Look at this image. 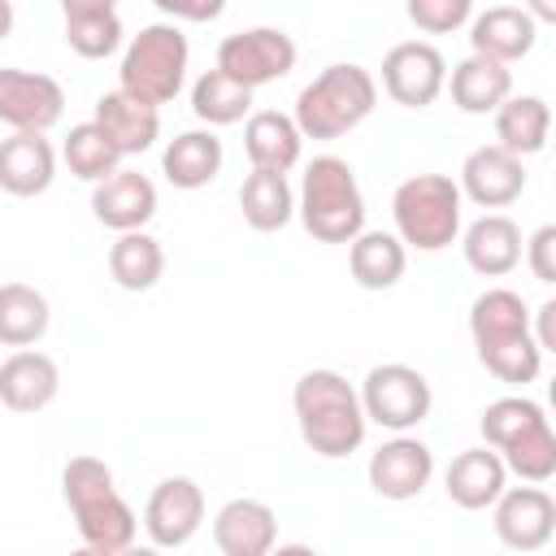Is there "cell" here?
<instances>
[{"mask_svg": "<svg viewBox=\"0 0 556 556\" xmlns=\"http://www.w3.org/2000/svg\"><path fill=\"white\" fill-rule=\"evenodd\" d=\"M56 178V152L43 135H9L0 139V191L30 200L43 195Z\"/></svg>", "mask_w": 556, "mask_h": 556, "instance_id": "cell-25", "label": "cell"}, {"mask_svg": "<svg viewBox=\"0 0 556 556\" xmlns=\"http://www.w3.org/2000/svg\"><path fill=\"white\" fill-rule=\"evenodd\" d=\"M534 39H539V26L517 4H491V9L469 17V48H473V56L513 65V61L534 52Z\"/></svg>", "mask_w": 556, "mask_h": 556, "instance_id": "cell-19", "label": "cell"}, {"mask_svg": "<svg viewBox=\"0 0 556 556\" xmlns=\"http://www.w3.org/2000/svg\"><path fill=\"white\" fill-rule=\"evenodd\" d=\"M165 274V248L156 235L148 230H130V235H117L113 248H109V278L122 287V291H152Z\"/></svg>", "mask_w": 556, "mask_h": 556, "instance_id": "cell-32", "label": "cell"}, {"mask_svg": "<svg viewBox=\"0 0 556 556\" xmlns=\"http://www.w3.org/2000/svg\"><path fill=\"white\" fill-rule=\"evenodd\" d=\"M61 156H65L70 174L83 178V182H91V187L122 169L117 148L100 135L96 122H78V126H70V135H65V143H61Z\"/></svg>", "mask_w": 556, "mask_h": 556, "instance_id": "cell-35", "label": "cell"}, {"mask_svg": "<svg viewBox=\"0 0 556 556\" xmlns=\"http://www.w3.org/2000/svg\"><path fill=\"white\" fill-rule=\"evenodd\" d=\"M65 113V91L52 74L0 65V126L13 135H48Z\"/></svg>", "mask_w": 556, "mask_h": 556, "instance_id": "cell-11", "label": "cell"}, {"mask_svg": "<svg viewBox=\"0 0 556 556\" xmlns=\"http://www.w3.org/2000/svg\"><path fill=\"white\" fill-rule=\"evenodd\" d=\"M269 556H321L317 547H308V543H274V552Z\"/></svg>", "mask_w": 556, "mask_h": 556, "instance_id": "cell-40", "label": "cell"}, {"mask_svg": "<svg viewBox=\"0 0 556 556\" xmlns=\"http://www.w3.org/2000/svg\"><path fill=\"white\" fill-rule=\"evenodd\" d=\"M191 113L213 130V126H235L252 113V91L226 78L222 70H204L191 83Z\"/></svg>", "mask_w": 556, "mask_h": 556, "instance_id": "cell-34", "label": "cell"}, {"mask_svg": "<svg viewBox=\"0 0 556 556\" xmlns=\"http://www.w3.org/2000/svg\"><path fill=\"white\" fill-rule=\"evenodd\" d=\"M213 543L222 556H269L278 543V517L265 500H226L213 517Z\"/></svg>", "mask_w": 556, "mask_h": 556, "instance_id": "cell-20", "label": "cell"}, {"mask_svg": "<svg viewBox=\"0 0 556 556\" xmlns=\"http://www.w3.org/2000/svg\"><path fill=\"white\" fill-rule=\"evenodd\" d=\"M70 556H117V552H104V547H87V543H83V547H74Z\"/></svg>", "mask_w": 556, "mask_h": 556, "instance_id": "cell-43", "label": "cell"}, {"mask_svg": "<svg viewBox=\"0 0 556 556\" xmlns=\"http://www.w3.org/2000/svg\"><path fill=\"white\" fill-rule=\"evenodd\" d=\"M404 13L426 35H452L456 26H465L473 17V4L469 0H408Z\"/></svg>", "mask_w": 556, "mask_h": 556, "instance_id": "cell-36", "label": "cell"}, {"mask_svg": "<svg viewBox=\"0 0 556 556\" xmlns=\"http://www.w3.org/2000/svg\"><path fill=\"white\" fill-rule=\"evenodd\" d=\"M491 117H495V148L513 152L517 161L547 148L552 109H547L543 96H508Z\"/></svg>", "mask_w": 556, "mask_h": 556, "instance_id": "cell-30", "label": "cell"}, {"mask_svg": "<svg viewBox=\"0 0 556 556\" xmlns=\"http://www.w3.org/2000/svg\"><path fill=\"white\" fill-rule=\"evenodd\" d=\"M48 300L30 282H4L0 287V343L4 348H30L48 334Z\"/></svg>", "mask_w": 556, "mask_h": 556, "instance_id": "cell-33", "label": "cell"}, {"mask_svg": "<svg viewBox=\"0 0 556 556\" xmlns=\"http://www.w3.org/2000/svg\"><path fill=\"white\" fill-rule=\"evenodd\" d=\"M61 391V369L48 352L22 348L13 356H4L0 365V404L9 413H39L56 400Z\"/></svg>", "mask_w": 556, "mask_h": 556, "instance_id": "cell-21", "label": "cell"}, {"mask_svg": "<svg viewBox=\"0 0 556 556\" xmlns=\"http://www.w3.org/2000/svg\"><path fill=\"white\" fill-rule=\"evenodd\" d=\"M226 78H235L239 87L256 91L265 83H278L295 70V39L278 26H248L235 30L217 43V65Z\"/></svg>", "mask_w": 556, "mask_h": 556, "instance_id": "cell-10", "label": "cell"}, {"mask_svg": "<svg viewBox=\"0 0 556 556\" xmlns=\"http://www.w3.org/2000/svg\"><path fill=\"white\" fill-rule=\"evenodd\" d=\"M243 152L252 161V169H269V174H287L300 165L304 152V135L295 130L291 113L278 109H256L243 122Z\"/></svg>", "mask_w": 556, "mask_h": 556, "instance_id": "cell-24", "label": "cell"}, {"mask_svg": "<svg viewBox=\"0 0 556 556\" xmlns=\"http://www.w3.org/2000/svg\"><path fill=\"white\" fill-rule=\"evenodd\" d=\"M117 556H165V552H161V547H152V543H148V547L130 543V547H126V552H117Z\"/></svg>", "mask_w": 556, "mask_h": 556, "instance_id": "cell-42", "label": "cell"}, {"mask_svg": "<svg viewBox=\"0 0 556 556\" xmlns=\"http://www.w3.org/2000/svg\"><path fill=\"white\" fill-rule=\"evenodd\" d=\"M291 408H295V426H300L304 447L321 460H343L365 443L369 421H365L361 395L339 369L300 374L295 391H291Z\"/></svg>", "mask_w": 556, "mask_h": 556, "instance_id": "cell-2", "label": "cell"}, {"mask_svg": "<svg viewBox=\"0 0 556 556\" xmlns=\"http://www.w3.org/2000/svg\"><path fill=\"white\" fill-rule=\"evenodd\" d=\"M456 187H460V200H473L478 208H508L526 191V165L513 152L482 143L465 156Z\"/></svg>", "mask_w": 556, "mask_h": 556, "instance_id": "cell-16", "label": "cell"}, {"mask_svg": "<svg viewBox=\"0 0 556 556\" xmlns=\"http://www.w3.org/2000/svg\"><path fill=\"white\" fill-rule=\"evenodd\" d=\"M378 109V83L365 65L339 61L326 65L300 96H295V130L304 139H343Z\"/></svg>", "mask_w": 556, "mask_h": 556, "instance_id": "cell-5", "label": "cell"}, {"mask_svg": "<svg viewBox=\"0 0 556 556\" xmlns=\"http://www.w3.org/2000/svg\"><path fill=\"white\" fill-rule=\"evenodd\" d=\"M408 269V248L391 230H361L348 243V274L365 291H391Z\"/></svg>", "mask_w": 556, "mask_h": 556, "instance_id": "cell-29", "label": "cell"}, {"mask_svg": "<svg viewBox=\"0 0 556 556\" xmlns=\"http://www.w3.org/2000/svg\"><path fill=\"white\" fill-rule=\"evenodd\" d=\"M191 43L178 22H148L139 35H130L117 70V87L126 96H139L148 104H169L187 83Z\"/></svg>", "mask_w": 556, "mask_h": 556, "instance_id": "cell-8", "label": "cell"}, {"mask_svg": "<svg viewBox=\"0 0 556 556\" xmlns=\"http://www.w3.org/2000/svg\"><path fill=\"white\" fill-rule=\"evenodd\" d=\"M530 317H539V326H530L539 352H556V300H543L539 313H530Z\"/></svg>", "mask_w": 556, "mask_h": 556, "instance_id": "cell-38", "label": "cell"}, {"mask_svg": "<svg viewBox=\"0 0 556 556\" xmlns=\"http://www.w3.org/2000/svg\"><path fill=\"white\" fill-rule=\"evenodd\" d=\"M478 430L486 447L504 460L508 473H517L530 486H543L556 478V430L539 400L530 395H500L482 408Z\"/></svg>", "mask_w": 556, "mask_h": 556, "instance_id": "cell-3", "label": "cell"}, {"mask_svg": "<svg viewBox=\"0 0 556 556\" xmlns=\"http://www.w3.org/2000/svg\"><path fill=\"white\" fill-rule=\"evenodd\" d=\"M434 478V452L413 439V434H395L387 439L374 456H369V486L382 495V500H417Z\"/></svg>", "mask_w": 556, "mask_h": 556, "instance_id": "cell-15", "label": "cell"}, {"mask_svg": "<svg viewBox=\"0 0 556 556\" xmlns=\"http://www.w3.org/2000/svg\"><path fill=\"white\" fill-rule=\"evenodd\" d=\"M91 122H96L100 135L117 148L122 161L148 152V148L156 143V135H161V109L148 104V100H139V96H126L122 87H117V91H104V96L96 100Z\"/></svg>", "mask_w": 556, "mask_h": 556, "instance_id": "cell-18", "label": "cell"}, {"mask_svg": "<svg viewBox=\"0 0 556 556\" xmlns=\"http://www.w3.org/2000/svg\"><path fill=\"white\" fill-rule=\"evenodd\" d=\"M61 495H65V504L74 513V526H78V539L87 547L126 552L135 543L139 517L117 495L113 469L100 456H70L65 469H61Z\"/></svg>", "mask_w": 556, "mask_h": 556, "instance_id": "cell-4", "label": "cell"}, {"mask_svg": "<svg viewBox=\"0 0 556 556\" xmlns=\"http://www.w3.org/2000/svg\"><path fill=\"white\" fill-rule=\"evenodd\" d=\"M295 213L317 243H352L365 230V195L343 156H313L300 178Z\"/></svg>", "mask_w": 556, "mask_h": 556, "instance_id": "cell-6", "label": "cell"}, {"mask_svg": "<svg viewBox=\"0 0 556 556\" xmlns=\"http://www.w3.org/2000/svg\"><path fill=\"white\" fill-rule=\"evenodd\" d=\"M443 83H447V61L426 39H404L382 56V87L404 109L434 104L443 96Z\"/></svg>", "mask_w": 556, "mask_h": 556, "instance_id": "cell-12", "label": "cell"}, {"mask_svg": "<svg viewBox=\"0 0 556 556\" xmlns=\"http://www.w3.org/2000/svg\"><path fill=\"white\" fill-rule=\"evenodd\" d=\"M361 408H365V421L391 430V434H408L413 426H421L434 408V391H430V378L404 361H387V365H374L361 382Z\"/></svg>", "mask_w": 556, "mask_h": 556, "instance_id": "cell-9", "label": "cell"}, {"mask_svg": "<svg viewBox=\"0 0 556 556\" xmlns=\"http://www.w3.org/2000/svg\"><path fill=\"white\" fill-rule=\"evenodd\" d=\"M443 486H447V500L465 513H482L491 508L504 486H508V469L504 460L482 443V447H465L460 456H452L447 473H443Z\"/></svg>", "mask_w": 556, "mask_h": 556, "instance_id": "cell-23", "label": "cell"}, {"mask_svg": "<svg viewBox=\"0 0 556 556\" xmlns=\"http://www.w3.org/2000/svg\"><path fill=\"white\" fill-rule=\"evenodd\" d=\"M61 22H65V43L83 61H104L122 48V13L113 0H65Z\"/></svg>", "mask_w": 556, "mask_h": 556, "instance_id": "cell-27", "label": "cell"}, {"mask_svg": "<svg viewBox=\"0 0 556 556\" xmlns=\"http://www.w3.org/2000/svg\"><path fill=\"white\" fill-rule=\"evenodd\" d=\"M9 30H13V4H9V0H0V43L9 39Z\"/></svg>", "mask_w": 556, "mask_h": 556, "instance_id": "cell-41", "label": "cell"}, {"mask_svg": "<svg viewBox=\"0 0 556 556\" xmlns=\"http://www.w3.org/2000/svg\"><path fill=\"white\" fill-rule=\"evenodd\" d=\"M469 334H473L478 365L491 378L508 387H526L539 378L543 352L530 334V308L513 287H486L469 304Z\"/></svg>", "mask_w": 556, "mask_h": 556, "instance_id": "cell-1", "label": "cell"}, {"mask_svg": "<svg viewBox=\"0 0 556 556\" xmlns=\"http://www.w3.org/2000/svg\"><path fill=\"white\" fill-rule=\"evenodd\" d=\"M204 521V491L195 478H161L143 504V530L152 539V547L174 552L182 543L195 539Z\"/></svg>", "mask_w": 556, "mask_h": 556, "instance_id": "cell-13", "label": "cell"}, {"mask_svg": "<svg viewBox=\"0 0 556 556\" xmlns=\"http://www.w3.org/2000/svg\"><path fill=\"white\" fill-rule=\"evenodd\" d=\"M161 9H165L169 17H195V22H208V17L222 13L217 0H213V4H174V0H161Z\"/></svg>", "mask_w": 556, "mask_h": 556, "instance_id": "cell-39", "label": "cell"}, {"mask_svg": "<svg viewBox=\"0 0 556 556\" xmlns=\"http://www.w3.org/2000/svg\"><path fill=\"white\" fill-rule=\"evenodd\" d=\"M443 91H452V104L469 117H486L495 113L508 96H513V70L500 65V61H486V56H465L452 65Z\"/></svg>", "mask_w": 556, "mask_h": 556, "instance_id": "cell-26", "label": "cell"}, {"mask_svg": "<svg viewBox=\"0 0 556 556\" xmlns=\"http://www.w3.org/2000/svg\"><path fill=\"white\" fill-rule=\"evenodd\" d=\"M222 139L213 130H182L165 143L161 152V174L178 187V191H200L222 174Z\"/></svg>", "mask_w": 556, "mask_h": 556, "instance_id": "cell-28", "label": "cell"}, {"mask_svg": "<svg viewBox=\"0 0 556 556\" xmlns=\"http://www.w3.org/2000/svg\"><path fill=\"white\" fill-rule=\"evenodd\" d=\"M521 252H526L530 274H534L543 287H552V282H556V226H539V230L521 243Z\"/></svg>", "mask_w": 556, "mask_h": 556, "instance_id": "cell-37", "label": "cell"}, {"mask_svg": "<svg viewBox=\"0 0 556 556\" xmlns=\"http://www.w3.org/2000/svg\"><path fill=\"white\" fill-rule=\"evenodd\" d=\"M460 187L447 174H413L391 195L395 239L417 252H443L460 239Z\"/></svg>", "mask_w": 556, "mask_h": 556, "instance_id": "cell-7", "label": "cell"}, {"mask_svg": "<svg viewBox=\"0 0 556 556\" xmlns=\"http://www.w3.org/2000/svg\"><path fill=\"white\" fill-rule=\"evenodd\" d=\"M521 226L508 213H482L478 222L465 226V265L482 278H504L521 265Z\"/></svg>", "mask_w": 556, "mask_h": 556, "instance_id": "cell-22", "label": "cell"}, {"mask_svg": "<svg viewBox=\"0 0 556 556\" xmlns=\"http://www.w3.org/2000/svg\"><path fill=\"white\" fill-rule=\"evenodd\" d=\"M239 213L252 230L274 235L295 217V191L287 182V174H269V169H252L239 187Z\"/></svg>", "mask_w": 556, "mask_h": 556, "instance_id": "cell-31", "label": "cell"}, {"mask_svg": "<svg viewBox=\"0 0 556 556\" xmlns=\"http://www.w3.org/2000/svg\"><path fill=\"white\" fill-rule=\"evenodd\" d=\"M91 213L100 226H109L117 235L143 230L156 217V187L139 169H117L91 187Z\"/></svg>", "mask_w": 556, "mask_h": 556, "instance_id": "cell-17", "label": "cell"}, {"mask_svg": "<svg viewBox=\"0 0 556 556\" xmlns=\"http://www.w3.org/2000/svg\"><path fill=\"white\" fill-rule=\"evenodd\" d=\"M495 508V534L513 552H543L556 534V500L543 486H504Z\"/></svg>", "mask_w": 556, "mask_h": 556, "instance_id": "cell-14", "label": "cell"}]
</instances>
